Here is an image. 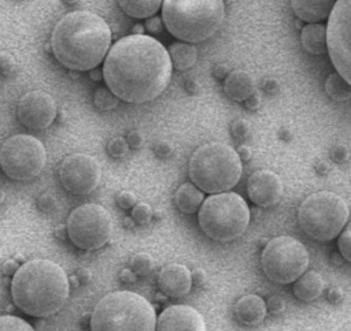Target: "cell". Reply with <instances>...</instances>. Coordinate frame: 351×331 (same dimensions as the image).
Listing matches in <instances>:
<instances>
[{
    "mask_svg": "<svg viewBox=\"0 0 351 331\" xmlns=\"http://www.w3.org/2000/svg\"><path fill=\"white\" fill-rule=\"evenodd\" d=\"M171 60L154 37L132 34L118 40L107 52L103 78L107 88L126 103H147L158 97L171 78Z\"/></svg>",
    "mask_w": 351,
    "mask_h": 331,
    "instance_id": "6da1fadb",
    "label": "cell"
},
{
    "mask_svg": "<svg viewBox=\"0 0 351 331\" xmlns=\"http://www.w3.org/2000/svg\"><path fill=\"white\" fill-rule=\"evenodd\" d=\"M111 44L107 22L95 12L80 10L66 14L51 34L55 57L74 71H89L106 57Z\"/></svg>",
    "mask_w": 351,
    "mask_h": 331,
    "instance_id": "7a4b0ae2",
    "label": "cell"
},
{
    "mask_svg": "<svg viewBox=\"0 0 351 331\" xmlns=\"http://www.w3.org/2000/svg\"><path fill=\"white\" fill-rule=\"evenodd\" d=\"M69 289L67 275L59 264L37 259L18 268L11 282V297L26 315L47 317L62 309Z\"/></svg>",
    "mask_w": 351,
    "mask_h": 331,
    "instance_id": "3957f363",
    "label": "cell"
},
{
    "mask_svg": "<svg viewBox=\"0 0 351 331\" xmlns=\"http://www.w3.org/2000/svg\"><path fill=\"white\" fill-rule=\"evenodd\" d=\"M225 18L223 0H163L162 21L176 38L189 44L210 38Z\"/></svg>",
    "mask_w": 351,
    "mask_h": 331,
    "instance_id": "277c9868",
    "label": "cell"
},
{
    "mask_svg": "<svg viewBox=\"0 0 351 331\" xmlns=\"http://www.w3.org/2000/svg\"><path fill=\"white\" fill-rule=\"evenodd\" d=\"M89 326L90 331H155L156 313L143 295L114 291L96 304Z\"/></svg>",
    "mask_w": 351,
    "mask_h": 331,
    "instance_id": "5b68a950",
    "label": "cell"
},
{
    "mask_svg": "<svg viewBox=\"0 0 351 331\" xmlns=\"http://www.w3.org/2000/svg\"><path fill=\"white\" fill-rule=\"evenodd\" d=\"M192 183L206 193L230 190L241 176V160L237 152L222 142L199 146L189 159Z\"/></svg>",
    "mask_w": 351,
    "mask_h": 331,
    "instance_id": "8992f818",
    "label": "cell"
},
{
    "mask_svg": "<svg viewBox=\"0 0 351 331\" xmlns=\"http://www.w3.org/2000/svg\"><path fill=\"white\" fill-rule=\"evenodd\" d=\"M250 223V208L244 198L233 191L215 193L199 208V224L214 241L229 242L239 238Z\"/></svg>",
    "mask_w": 351,
    "mask_h": 331,
    "instance_id": "52a82bcc",
    "label": "cell"
},
{
    "mask_svg": "<svg viewBox=\"0 0 351 331\" xmlns=\"http://www.w3.org/2000/svg\"><path fill=\"white\" fill-rule=\"evenodd\" d=\"M350 216L348 205L336 193L318 191L310 194L299 207L298 219L302 230L315 241L336 238Z\"/></svg>",
    "mask_w": 351,
    "mask_h": 331,
    "instance_id": "ba28073f",
    "label": "cell"
},
{
    "mask_svg": "<svg viewBox=\"0 0 351 331\" xmlns=\"http://www.w3.org/2000/svg\"><path fill=\"white\" fill-rule=\"evenodd\" d=\"M308 252L304 245L293 237L281 235L270 239L261 256L265 275L280 284L295 282L308 267Z\"/></svg>",
    "mask_w": 351,
    "mask_h": 331,
    "instance_id": "9c48e42d",
    "label": "cell"
},
{
    "mask_svg": "<svg viewBox=\"0 0 351 331\" xmlns=\"http://www.w3.org/2000/svg\"><path fill=\"white\" fill-rule=\"evenodd\" d=\"M45 161V148L33 135L15 134L0 146V168L11 179H33L43 171Z\"/></svg>",
    "mask_w": 351,
    "mask_h": 331,
    "instance_id": "30bf717a",
    "label": "cell"
},
{
    "mask_svg": "<svg viewBox=\"0 0 351 331\" xmlns=\"http://www.w3.org/2000/svg\"><path fill=\"white\" fill-rule=\"evenodd\" d=\"M66 228L67 237L77 248L95 250L108 242L112 234V220L104 207L84 204L71 211Z\"/></svg>",
    "mask_w": 351,
    "mask_h": 331,
    "instance_id": "8fae6325",
    "label": "cell"
},
{
    "mask_svg": "<svg viewBox=\"0 0 351 331\" xmlns=\"http://www.w3.org/2000/svg\"><path fill=\"white\" fill-rule=\"evenodd\" d=\"M326 45L335 68L351 85V0H336L328 19Z\"/></svg>",
    "mask_w": 351,
    "mask_h": 331,
    "instance_id": "7c38bea8",
    "label": "cell"
},
{
    "mask_svg": "<svg viewBox=\"0 0 351 331\" xmlns=\"http://www.w3.org/2000/svg\"><path fill=\"white\" fill-rule=\"evenodd\" d=\"M101 178V168L95 157L85 153L67 156L59 168V179L63 187L77 196L92 193Z\"/></svg>",
    "mask_w": 351,
    "mask_h": 331,
    "instance_id": "4fadbf2b",
    "label": "cell"
},
{
    "mask_svg": "<svg viewBox=\"0 0 351 331\" xmlns=\"http://www.w3.org/2000/svg\"><path fill=\"white\" fill-rule=\"evenodd\" d=\"M19 122L32 130L47 129L56 118V103L51 94L33 90L22 96L16 107Z\"/></svg>",
    "mask_w": 351,
    "mask_h": 331,
    "instance_id": "5bb4252c",
    "label": "cell"
},
{
    "mask_svg": "<svg viewBox=\"0 0 351 331\" xmlns=\"http://www.w3.org/2000/svg\"><path fill=\"white\" fill-rule=\"evenodd\" d=\"M155 331H206V321L189 305H170L159 315Z\"/></svg>",
    "mask_w": 351,
    "mask_h": 331,
    "instance_id": "9a60e30c",
    "label": "cell"
},
{
    "mask_svg": "<svg viewBox=\"0 0 351 331\" xmlns=\"http://www.w3.org/2000/svg\"><path fill=\"white\" fill-rule=\"evenodd\" d=\"M247 194L254 204L263 208L271 207L282 196V182L273 171H256L247 181Z\"/></svg>",
    "mask_w": 351,
    "mask_h": 331,
    "instance_id": "2e32d148",
    "label": "cell"
},
{
    "mask_svg": "<svg viewBox=\"0 0 351 331\" xmlns=\"http://www.w3.org/2000/svg\"><path fill=\"white\" fill-rule=\"evenodd\" d=\"M158 286L166 297L180 298L188 294L192 287L191 271L178 263L167 264L158 275Z\"/></svg>",
    "mask_w": 351,
    "mask_h": 331,
    "instance_id": "e0dca14e",
    "label": "cell"
},
{
    "mask_svg": "<svg viewBox=\"0 0 351 331\" xmlns=\"http://www.w3.org/2000/svg\"><path fill=\"white\" fill-rule=\"evenodd\" d=\"M266 302L256 294H245L240 297L234 305L236 317L247 326H256L266 317Z\"/></svg>",
    "mask_w": 351,
    "mask_h": 331,
    "instance_id": "ac0fdd59",
    "label": "cell"
},
{
    "mask_svg": "<svg viewBox=\"0 0 351 331\" xmlns=\"http://www.w3.org/2000/svg\"><path fill=\"white\" fill-rule=\"evenodd\" d=\"M223 89L232 100L245 101L255 94V79L245 70H234L225 77Z\"/></svg>",
    "mask_w": 351,
    "mask_h": 331,
    "instance_id": "d6986e66",
    "label": "cell"
},
{
    "mask_svg": "<svg viewBox=\"0 0 351 331\" xmlns=\"http://www.w3.org/2000/svg\"><path fill=\"white\" fill-rule=\"evenodd\" d=\"M336 0H291V7L298 18L317 23L329 18Z\"/></svg>",
    "mask_w": 351,
    "mask_h": 331,
    "instance_id": "ffe728a7",
    "label": "cell"
},
{
    "mask_svg": "<svg viewBox=\"0 0 351 331\" xmlns=\"http://www.w3.org/2000/svg\"><path fill=\"white\" fill-rule=\"evenodd\" d=\"M324 279L315 271H307L293 283V294L298 300L310 302L317 300L324 291Z\"/></svg>",
    "mask_w": 351,
    "mask_h": 331,
    "instance_id": "44dd1931",
    "label": "cell"
},
{
    "mask_svg": "<svg viewBox=\"0 0 351 331\" xmlns=\"http://www.w3.org/2000/svg\"><path fill=\"white\" fill-rule=\"evenodd\" d=\"M300 41L307 52L313 55H322L328 51L326 26L321 23H308L302 29Z\"/></svg>",
    "mask_w": 351,
    "mask_h": 331,
    "instance_id": "7402d4cb",
    "label": "cell"
},
{
    "mask_svg": "<svg viewBox=\"0 0 351 331\" xmlns=\"http://www.w3.org/2000/svg\"><path fill=\"white\" fill-rule=\"evenodd\" d=\"M174 201L177 208L184 213L196 212L204 201L203 191L193 183H182L174 194Z\"/></svg>",
    "mask_w": 351,
    "mask_h": 331,
    "instance_id": "603a6c76",
    "label": "cell"
},
{
    "mask_svg": "<svg viewBox=\"0 0 351 331\" xmlns=\"http://www.w3.org/2000/svg\"><path fill=\"white\" fill-rule=\"evenodd\" d=\"M167 52L171 60V66L178 71L191 68L197 59V51L189 42H174L170 45Z\"/></svg>",
    "mask_w": 351,
    "mask_h": 331,
    "instance_id": "cb8c5ba5",
    "label": "cell"
},
{
    "mask_svg": "<svg viewBox=\"0 0 351 331\" xmlns=\"http://www.w3.org/2000/svg\"><path fill=\"white\" fill-rule=\"evenodd\" d=\"M122 11L133 18H149L160 8L163 0H118Z\"/></svg>",
    "mask_w": 351,
    "mask_h": 331,
    "instance_id": "d4e9b609",
    "label": "cell"
},
{
    "mask_svg": "<svg viewBox=\"0 0 351 331\" xmlns=\"http://www.w3.org/2000/svg\"><path fill=\"white\" fill-rule=\"evenodd\" d=\"M325 90L335 101H344L351 97V85L339 72H333L326 78Z\"/></svg>",
    "mask_w": 351,
    "mask_h": 331,
    "instance_id": "484cf974",
    "label": "cell"
},
{
    "mask_svg": "<svg viewBox=\"0 0 351 331\" xmlns=\"http://www.w3.org/2000/svg\"><path fill=\"white\" fill-rule=\"evenodd\" d=\"M129 265H130V269L136 275L145 276L152 272L155 263H154V259L151 254H148L145 252H140V253H136L134 256H132V259L129 260Z\"/></svg>",
    "mask_w": 351,
    "mask_h": 331,
    "instance_id": "4316f807",
    "label": "cell"
},
{
    "mask_svg": "<svg viewBox=\"0 0 351 331\" xmlns=\"http://www.w3.org/2000/svg\"><path fill=\"white\" fill-rule=\"evenodd\" d=\"M93 100H95L96 107L103 109V111H108V109L115 108L118 105V101H119V98L108 88L96 89Z\"/></svg>",
    "mask_w": 351,
    "mask_h": 331,
    "instance_id": "83f0119b",
    "label": "cell"
},
{
    "mask_svg": "<svg viewBox=\"0 0 351 331\" xmlns=\"http://www.w3.org/2000/svg\"><path fill=\"white\" fill-rule=\"evenodd\" d=\"M0 331H34L33 327L18 316H0Z\"/></svg>",
    "mask_w": 351,
    "mask_h": 331,
    "instance_id": "f1b7e54d",
    "label": "cell"
},
{
    "mask_svg": "<svg viewBox=\"0 0 351 331\" xmlns=\"http://www.w3.org/2000/svg\"><path fill=\"white\" fill-rule=\"evenodd\" d=\"M337 248H339L340 254L348 263H351V220L347 223L346 228L339 234Z\"/></svg>",
    "mask_w": 351,
    "mask_h": 331,
    "instance_id": "f546056e",
    "label": "cell"
},
{
    "mask_svg": "<svg viewBox=\"0 0 351 331\" xmlns=\"http://www.w3.org/2000/svg\"><path fill=\"white\" fill-rule=\"evenodd\" d=\"M152 217V209L145 202H136L132 208V219L137 224H147Z\"/></svg>",
    "mask_w": 351,
    "mask_h": 331,
    "instance_id": "4dcf8cb0",
    "label": "cell"
},
{
    "mask_svg": "<svg viewBox=\"0 0 351 331\" xmlns=\"http://www.w3.org/2000/svg\"><path fill=\"white\" fill-rule=\"evenodd\" d=\"M16 72V62L8 52H0V77L11 78Z\"/></svg>",
    "mask_w": 351,
    "mask_h": 331,
    "instance_id": "1f68e13d",
    "label": "cell"
},
{
    "mask_svg": "<svg viewBox=\"0 0 351 331\" xmlns=\"http://www.w3.org/2000/svg\"><path fill=\"white\" fill-rule=\"evenodd\" d=\"M128 150H129V145L126 142V138L123 137H115L110 140V142L107 144V152L112 157H122L128 153Z\"/></svg>",
    "mask_w": 351,
    "mask_h": 331,
    "instance_id": "d6a6232c",
    "label": "cell"
},
{
    "mask_svg": "<svg viewBox=\"0 0 351 331\" xmlns=\"http://www.w3.org/2000/svg\"><path fill=\"white\" fill-rule=\"evenodd\" d=\"M36 204H37L38 209L45 213H51L58 208V200L51 193H41L37 197Z\"/></svg>",
    "mask_w": 351,
    "mask_h": 331,
    "instance_id": "836d02e7",
    "label": "cell"
},
{
    "mask_svg": "<svg viewBox=\"0 0 351 331\" xmlns=\"http://www.w3.org/2000/svg\"><path fill=\"white\" fill-rule=\"evenodd\" d=\"M266 308L271 315H280L285 310V300L277 294L270 295L266 302Z\"/></svg>",
    "mask_w": 351,
    "mask_h": 331,
    "instance_id": "e575fe53",
    "label": "cell"
},
{
    "mask_svg": "<svg viewBox=\"0 0 351 331\" xmlns=\"http://www.w3.org/2000/svg\"><path fill=\"white\" fill-rule=\"evenodd\" d=\"M117 202L122 209H130L136 205V196L129 190H123V191L118 193Z\"/></svg>",
    "mask_w": 351,
    "mask_h": 331,
    "instance_id": "d590c367",
    "label": "cell"
},
{
    "mask_svg": "<svg viewBox=\"0 0 351 331\" xmlns=\"http://www.w3.org/2000/svg\"><path fill=\"white\" fill-rule=\"evenodd\" d=\"M248 131H250V126H248V123H247L245 120L237 119V120L233 122V124H232V134H233L236 138H244V137H247Z\"/></svg>",
    "mask_w": 351,
    "mask_h": 331,
    "instance_id": "8d00e7d4",
    "label": "cell"
},
{
    "mask_svg": "<svg viewBox=\"0 0 351 331\" xmlns=\"http://www.w3.org/2000/svg\"><path fill=\"white\" fill-rule=\"evenodd\" d=\"M126 142H128V145H129L130 148L137 149V148H140V146L143 145L144 137H143V134H141L138 130H132V131H129L128 135H126Z\"/></svg>",
    "mask_w": 351,
    "mask_h": 331,
    "instance_id": "74e56055",
    "label": "cell"
},
{
    "mask_svg": "<svg viewBox=\"0 0 351 331\" xmlns=\"http://www.w3.org/2000/svg\"><path fill=\"white\" fill-rule=\"evenodd\" d=\"M19 267H21V265H19V263H18L16 260L10 259V260H5V261L1 264L0 269H1L3 275H5V276H14Z\"/></svg>",
    "mask_w": 351,
    "mask_h": 331,
    "instance_id": "f35d334b",
    "label": "cell"
},
{
    "mask_svg": "<svg viewBox=\"0 0 351 331\" xmlns=\"http://www.w3.org/2000/svg\"><path fill=\"white\" fill-rule=\"evenodd\" d=\"M191 278H192V283L195 286L202 287L206 283V280H207V274H206V271L203 268H195L192 271V274H191Z\"/></svg>",
    "mask_w": 351,
    "mask_h": 331,
    "instance_id": "ab89813d",
    "label": "cell"
},
{
    "mask_svg": "<svg viewBox=\"0 0 351 331\" xmlns=\"http://www.w3.org/2000/svg\"><path fill=\"white\" fill-rule=\"evenodd\" d=\"M162 18L158 16H149L145 22V29L149 33H159L162 30Z\"/></svg>",
    "mask_w": 351,
    "mask_h": 331,
    "instance_id": "60d3db41",
    "label": "cell"
},
{
    "mask_svg": "<svg viewBox=\"0 0 351 331\" xmlns=\"http://www.w3.org/2000/svg\"><path fill=\"white\" fill-rule=\"evenodd\" d=\"M330 157L336 161V163H343L347 159V149L343 145H336L335 148H332L330 150Z\"/></svg>",
    "mask_w": 351,
    "mask_h": 331,
    "instance_id": "b9f144b4",
    "label": "cell"
},
{
    "mask_svg": "<svg viewBox=\"0 0 351 331\" xmlns=\"http://www.w3.org/2000/svg\"><path fill=\"white\" fill-rule=\"evenodd\" d=\"M154 150L159 157H167L171 153V146L166 141H159L154 145Z\"/></svg>",
    "mask_w": 351,
    "mask_h": 331,
    "instance_id": "7bdbcfd3",
    "label": "cell"
},
{
    "mask_svg": "<svg viewBox=\"0 0 351 331\" xmlns=\"http://www.w3.org/2000/svg\"><path fill=\"white\" fill-rule=\"evenodd\" d=\"M344 298V293L340 287L337 286H333L329 289L328 291V300L332 302V304H339L341 300Z\"/></svg>",
    "mask_w": 351,
    "mask_h": 331,
    "instance_id": "ee69618b",
    "label": "cell"
},
{
    "mask_svg": "<svg viewBox=\"0 0 351 331\" xmlns=\"http://www.w3.org/2000/svg\"><path fill=\"white\" fill-rule=\"evenodd\" d=\"M137 275L130 269V268H122L119 271V279L123 283H134Z\"/></svg>",
    "mask_w": 351,
    "mask_h": 331,
    "instance_id": "f6af8a7d",
    "label": "cell"
},
{
    "mask_svg": "<svg viewBox=\"0 0 351 331\" xmlns=\"http://www.w3.org/2000/svg\"><path fill=\"white\" fill-rule=\"evenodd\" d=\"M75 276L78 278V282L81 284H88L90 282V276L92 275H90V272L86 268H80V269H77Z\"/></svg>",
    "mask_w": 351,
    "mask_h": 331,
    "instance_id": "bcb514c9",
    "label": "cell"
},
{
    "mask_svg": "<svg viewBox=\"0 0 351 331\" xmlns=\"http://www.w3.org/2000/svg\"><path fill=\"white\" fill-rule=\"evenodd\" d=\"M237 155H239V157H240V160H244V161H247V160H250L251 159V149L247 146V145H240L239 148H237Z\"/></svg>",
    "mask_w": 351,
    "mask_h": 331,
    "instance_id": "7dc6e473",
    "label": "cell"
},
{
    "mask_svg": "<svg viewBox=\"0 0 351 331\" xmlns=\"http://www.w3.org/2000/svg\"><path fill=\"white\" fill-rule=\"evenodd\" d=\"M55 233V237H58L59 239H66V235H67V228H66V224H58L53 230Z\"/></svg>",
    "mask_w": 351,
    "mask_h": 331,
    "instance_id": "c3c4849f",
    "label": "cell"
},
{
    "mask_svg": "<svg viewBox=\"0 0 351 331\" xmlns=\"http://www.w3.org/2000/svg\"><path fill=\"white\" fill-rule=\"evenodd\" d=\"M89 77L93 79V81H100L103 78V70L95 67L92 70H89Z\"/></svg>",
    "mask_w": 351,
    "mask_h": 331,
    "instance_id": "681fc988",
    "label": "cell"
},
{
    "mask_svg": "<svg viewBox=\"0 0 351 331\" xmlns=\"http://www.w3.org/2000/svg\"><path fill=\"white\" fill-rule=\"evenodd\" d=\"M67 280H69V286L73 287V289H77L80 282H78V278L75 275H71V276H67Z\"/></svg>",
    "mask_w": 351,
    "mask_h": 331,
    "instance_id": "f907efd6",
    "label": "cell"
},
{
    "mask_svg": "<svg viewBox=\"0 0 351 331\" xmlns=\"http://www.w3.org/2000/svg\"><path fill=\"white\" fill-rule=\"evenodd\" d=\"M245 104H247V107L248 108H255V107H258V100L255 98V94H252L248 100H245Z\"/></svg>",
    "mask_w": 351,
    "mask_h": 331,
    "instance_id": "816d5d0a",
    "label": "cell"
},
{
    "mask_svg": "<svg viewBox=\"0 0 351 331\" xmlns=\"http://www.w3.org/2000/svg\"><path fill=\"white\" fill-rule=\"evenodd\" d=\"M133 34H144V26L137 23L133 26Z\"/></svg>",
    "mask_w": 351,
    "mask_h": 331,
    "instance_id": "f5cc1de1",
    "label": "cell"
},
{
    "mask_svg": "<svg viewBox=\"0 0 351 331\" xmlns=\"http://www.w3.org/2000/svg\"><path fill=\"white\" fill-rule=\"evenodd\" d=\"M88 321H90V315H89V313H84V316H82V323L86 324Z\"/></svg>",
    "mask_w": 351,
    "mask_h": 331,
    "instance_id": "db71d44e",
    "label": "cell"
},
{
    "mask_svg": "<svg viewBox=\"0 0 351 331\" xmlns=\"http://www.w3.org/2000/svg\"><path fill=\"white\" fill-rule=\"evenodd\" d=\"M133 222H134V220H133L132 217H126V219H125V224H126L128 227H132V226H133Z\"/></svg>",
    "mask_w": 351,
    "mask_h": 331,
    "instance_id": "11a10c76",
    "label": "cell"
},
{
    "mask_svg": "<svg viewBox=\"0 0 351 331\" xmlns=\"http://www.w3.org/2000/svg\"><path fill=\"white\" fill-rule=\"evenodd\" d=\"M4 198H5V191L0 187V204L4 202Z\"/></svg>",
    "mask_w": 351,
    "mask_h": 331,
    "instance_id": "9f6ffc18",
    "label": "cell"
},
{
    "mask_svg": "<svg viewBox=\"0 0 351 331\" xmlns=\"http://www.w3.org/2000/svg\"><path fill=\"white\" fill-rule=\"evenodd\" d=\"M66 3H69V4H74V3H77V0H64Z\"/></svg>",
    "mask_w": 351,
    "mask_h": 331,
    "instance_id": "6f0895ef",
    "label": "cell"
}]
</instances>
